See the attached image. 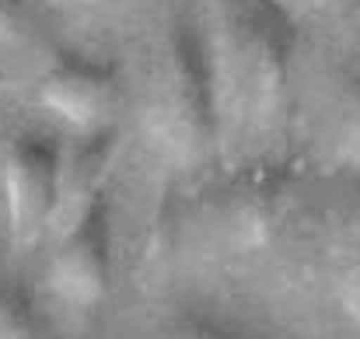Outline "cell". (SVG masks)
<instances>
[{
  "label": "cell",
  "mask_w": 360,
  "mask_h": 339,
  "mask_svg": "<svg viewBox=\"0 0 360 339\" xmlns=\"http://www.w3.org/2000/svg\"><path fill=\"white\" fill-rule=\"evenodd\" d=\"M200 35L221 129L255 126L280 113L294 60V25L280 0H203Z\"/></svg>",
  "instance_id": "obj_1"
},
{
  "label": "cell",
  "mask_w": 360,
  "mask_h": 339,
  "mask_svg": "<svg viewBox=\"0 0 360 339\" xmlns=\"http://www.w3.org/2000/svg\"><path fill=\"white\" fill-rule=\"evenodd\" d=\"M136 95L140 126L165 158L196 165L214 151L221 115L200 25L193 28L189 21H172L150 39Z\"/></svg>",
  "instance_id": "obj_2"
},
{
  "label": "cell",
  "mask_w": 360,
  "mask_h": 339,
  "mask_svg": "<svg viewBox=\"0 0 360 339\" xmlns=\"http://www.w3.org/2000/svg\"><path fill=\"white\" fill-rule=\"evenodd\" d=\"M301 175L287 161L238 165L210 196L207 217L214 238L228 248H262L287 224L297 203Z\"/></svg>",
  "instance_id": "obj_3"
},
{
  "label": "cell",
  "mask_w": 360,
  "mask_h": 339,
  "mask_svg": "<svg viewBox=\"0 0 360 339\" xmlns=\"http://www.w3.org/2000/svg\"><path fill=\"white\" fill-rule=\"evenodd\" d=\"M60 143L42 129H21L7 140L0 158V189L7 207L11 241L28 248L49 231V214L56 200Z\"/></svg>",
  "instance_id": "obj_4"
},
{
  "label": "cell",
  "mask_w": 360,
  "mask_h": 339,
  "mask_svg": "<svg viewBox=\"0 0 360 339\" xmlns=\"http://www.w3.org/2000/svg\"><path fill=\"white\" fill-rule=\"evenodd\" d=\"M112 283V210L109 196H98L67 231L49 262V287L63 305L91 308Z\"/></svg>",
  "instance_id": "obj_5"
},
{
  "label": "cell",
  "mask_w": 360,
  "mask_h": 339,
  "mask_svg": "<svg viewBox=\"0 0 360 339\" xmlns=\"http://www.w3.org/2000/svg\"><path fill=\"white\" fill-rule=\"evenodd\" d=\"M39 98L46 109L63 115L74 126H102L120 98L116 70L105 60L84 53H60L39 77Z\"/></svg>",
  "instance_id": "obj_6"
},
{
  "label": "cell",
  "mask_w": 360,
  "mask_h": 339,
  "mask_svg": "<svg viewBox=\"0 0 360 339\" xmlns=\"http://www.w3.org/2000/svg\"><path fill=\"white\" fill-rule=\"evenodd\" d=\"M120 151V136L112 126H91L77 143L60 151L56 168V200L49 214V231H67L98 196H105V182Z\"/></svg>",
  "instance_id": "obj_7"
},
{
  "label": "cell",
  "mask_w": 360,
  "mask_h": 339,
  "mask_svg": "<svg viewBox=\"0 0 360 339\" xmlns=\"http://www.w3.org/2000/svg\"><path fill=\"white\" fill-rule=\"evenodd\" d=\"M333 259L340 276V294L347 308L360 319V189L350 196V203L340 214L336 238H333Z\"/></svg>",
  "instance_id": "obj_8"
},
{
  "label": "cell",
  "mask_w": 360,
  "mask_h": 339,
  "mask_svg": "<svg viewBox=\"0 0 360 339\" xmlns=\"http://www.w3.org/2000/svg\"><path fill=\"white\" fill-rule=\"evenodd\" d=\"M39 329L32 294L0 273V336H28Z\"/></svg>",
  "instance_id": "obj_9"
},
{
  "label": "cell",
  "mask_w": 360,
  "mask_h": 339,
  "mask_svg": "<svg viewBox=\"0 0 360 339\" xmlns=\"http://www.w3.org/2000/svg\"><path fill=\"white\" fill-rule=\"evenodd\" d=\"M336 140L350 161H360V77L347 84L336 105Z\"/></svg>",
  "instance_id": "obj_10"
},
{
  "label": "cell",
  "mask_w": 360,
  "mask_h": 339,
  "mask_svg": "<svg viewBox=\"0 0 360 339\" xmlns=\"http://www.w3.org/2000/svg\"><path fill=\"white\" fill-rule=\"evenodd\" d=\"M28 32V4L25 0H0V46L21 42Z\"/></svg>",
  "instance_id": "obj_11"
},
{
  "label": "cell",
  "mask_w": 360,
  "mask_h": 339,
  "mask_svg": "<svg viewBox=\"0 0 360 339\" xmlns=\"http://www.w3.org/2000/svg\"><path fill=\"white\" fill-rule=\"evenodd\" d=\"M63 7H74V11H88V14H98V11H112L120 7L122 0H60Z\"/></svg>",
  "instance_id": "obj_12"
},
{
  "label": "cell",
  "mask_w": 360,
  "mask_h": 339,
  "mask_svg": "<svg viewBox=\"0 0 360 339\" xmlns=\"http://www.w3.org/2000/svg\"><path fill=\"white\" fill-rule=\"evenodd\" d=\"M280 4L290 11V7H319V4H326V0H280Z\"/></svg>",
  "instance_id": "obj_13"
}]
</instances>
